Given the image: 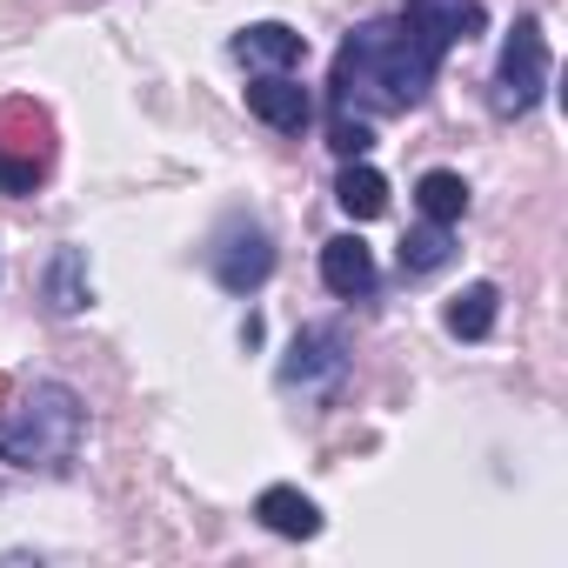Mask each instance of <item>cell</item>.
Returning <instances> with one entry per match:
<instances>
[{
    "instance_id": "10",
    "label": "cell",
    "mask_w": 568,
    "mask_h": 568,
    "mask_svg": "<svg viewBox=\"0 0 568 568\" xmlns=\"http://www.w3.org/2000/svg\"><path fill=\"white\" fill-rule=\"evenodd\" d=\"M88 302H94L88 247H74V241H68V247H54V254H48V267H41V308L68 322V315H81Z\"/></svg>"
},
{
    "instance_id": "3",
    "label": "cell",
    "mask_w": 568,
    "mask_h": 568,
    "mask_svg": "<svg viewBox=\"0 0 568 568\" xmlns=\"http://www.w3.org/2000/svg\"><path fill=\"white\" fill-rule=\"evenodd\" d=\"M541 94H548V34H541V21H535V14H521V21H515V34H508V41H501V54H495L488 108H495L501 121H521Z\"/></svg>"
},
{
    "instance_id": "14",
    "label": "cell",
    "mask_w": 568,
    "mask_h": 568,
    "mask_svg": "<svg viewBox=\"0 0 568 568\" xmlns=\"http://www.w3.org/2000/svg\"><path fill=\"white\" fill-rule=\"evenodd\" d=\"M335 201H342L348 221H375V214H388V181H382L368 161H342V174H335Z\"/></svg>"
},
{
    "instance_id": "16",
    "label": "cell",
    "mask_w": 568,
    "mask_h": 568,
    "mask_svg": "<svg viewBox=\"0 0 568 568\" xmlns=\"http://www.w3.org/2000/svg\"><path fill=\"white\" fill-rule=\"evenodd\" d=\"M448 261H455V234H448L442 221H422V227H408V234H402V274H408V281L442 274Z\"/></svg>"
},
{
    "instance_id": "15",
    "label": "cell",
    "mask_w": 568,
    "mask_h": 568,
    "mask_svg": "<svg viewBox=\"0 0 568 568\" xmlns=\"http://www.w3.org/2000/svg\"><path fill=\"white\" fill-rule=\"evenodd\" d=\"M415 207H422V221L455 227V221L468 214V181H462L455 168H428V174L415 181Z\"/></svg>"
},
{
    "instance_id": "2",
    "label": "cell",
    "mask_w": 568,
    "mask_h": 568,
    "mask_svg": "<svg viewBox=\"0 0 568 568\" xmlns=\"http://www.w3.org/2000/svg\"><path fill=\"white\" fill-rule=\"evenodd\" d=\"M88 408L68 382H34L14 415H0V462L14 468H68L81 448Z\"/></svg>"
},
{
    "instance_id": "5",
    "label": "cell",
    "mask_w": 568,
    "mask_h": 568,
    "mask_svg": "<svg viewBox=\"0 0 568 568\" xmlns=\"http://www.w3.org/2000/svg\"><path fill=\"white\" fill-rule=\"evenodd\" d=\"M207 267L227 295H261L267 274H274V234L254 221V214H227L214 247H207Z\"/></svg>"
},
{
    "instance_id": "12",
    "label": "cell",
    "mask_w": 568,
    "mask_h": 568,
    "mask_svg": "<svg viewBox=\"0 0 568 568\" xmlns=\"http://www.w3.org/2000/svg\"><path fill=\"white\" fill-rule=\"evenodd\" d=\"M408 14H422L435 34H448V48H468L475 34H488V0H402Z\"/></svg>"
},
{
    "instance_id": "7",
    "label": "cell",
    "mask_w": 568,
    "mask_h": 568,
    "mask_svg": "<svg viewBox=\"0 0 568 568\" xmlns=\"http://www.w3.org/2000/svg\"><path fill=\"white\" fill-rule=\"evenodd\" d=\"M227 54L247 68V74H295L308 61V34H295L288 21H254L227 41Z\"/></svg>"
},
{
    "instance_id": "11",
    "label": "cell",
    "mask_w": 568,
    "mask_h": 568,
    "mask_svg": "<svg viewBox=\"0 0 568 568\" xmlns=\"http://www.w3.org/2000/svg\"><path fill=\"white\" fill-rule=\"evenodd\" d=\"M254 515H261L267 535H288V541H315V535H322V508H315L302 488H288V481L261 488V495H254Z\"/></svg>"
},
{
    "instance_id": "13",
    "label": "cell",
    "mask_w": 568,
    "mask_h": 568,
    "mask_svg": "<svg viewBox=\"0 0 568 568\" xmlns=\"http://www.w3.org/2000/svg\"><path fill=\"white\" fill-rule=\"evenodd\" d=\"M495 315H501V288H495V281H468V288L448 302V335L455 342H488L495 335Z\"/></svg>"
},
{
    "instance_id": "6",
    "label": "cell",
    "mask_w": 568,
    "mask_h": 568,
    "mask_svg": "<svg viewBox=\"0 0 568 568\" xmlns=\"http://www.w3.org/2000/svg\"><path fill=\"white\" fill-rule=\"evenodd\" d=\"M342 375H348V335L335 322L302 328L288 342V355H281V388H288V395H315L322 402V395L342 388Z\"/></svg>"
},
{
    "instance_id": "17",
    "label": "cell",
    "mask_w": 568,
    "mask_h": 568,
    "mask_svg": "<svg viewBox=\"0 0 568 568\" xmlns=\"http://www.w3.org/2000/svg\"><path fill=\"white\" fill-rule=\"evenodd\" d=\"M328 148H335L342 161H368V148H375V128H368V114H335V128H328Z\"/></svg>"
},
{
    "instance_id": "1",
    "label": "cell",
    "mask_w": 568,
    "mask_h": 568,
    "mask_svg": "<svg viewBox=\"0 0 568 568\" xmlns=\"http://www.w3.org/2000/svg\"><path fill=\"white\" fill-rule=\"evenodd\" d=\"M448 61V34H435L422 14H382L362 21L328 68V101L335 114H408L428 101L435 74Z\"/></svg>"
},
{
    "instance_id": "8",
    "label": "cell",
    "mask_w": 568,
    "mask_h": 568,
    "mask_svg": "<svg viewBox=\"0 0 568 568\" xmlns=\"http://www.w3.org/2000/svg\"><path fill=\"white\" fill-rule=\"evenodd\" d=\"M247 114L274 134H302L315 121V94L295 81V74H254L247 81Z\"/></svg>"
},
{
    "instance_id": "4",
    "label": "cell",
    "mask_w": 568,
    "mask_h": 568,
    "mask_svg": "<svg viewBox=\"0 0 568 568\" xmlns=\"http://www.w3.org/2000/svg\"><path fill=\"white\" fill-rule=\"evenodd\" d=\"M54 168V121L41 101H0V194H34Z\"/></svg>"
},
{
    "instance_id": "9",
    "label": "cell",
    "mask_w": 568,
    "mask_h": 568,
    "mask_svg": "<svg viewBox=\"0 0 568 568\" xmlns=\"http://www.w3.org/2000/svg\"><path fill=\"white\" fill-rule=\"evenodd\" d=\"M375 281H382V267H375V247H368L362 234H335V241L322 247V288H328V295L368 302Z\"/></svg>"
},
{
    "instance_id": "18",
    "label": "cell",
    "mask_w": 568,
    "mask_h": 568,
    "mask_svg": "<svg viewBox=\"0 0 568 568\" xmlns=\"http://www.w3.org/2000/svg\"><path fill=\"white\" fill-rule=\"evenodd\" d=\"M0 402H8V375H0Z\"/></svg>"
}]
</instances>
